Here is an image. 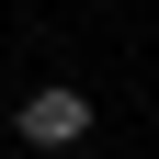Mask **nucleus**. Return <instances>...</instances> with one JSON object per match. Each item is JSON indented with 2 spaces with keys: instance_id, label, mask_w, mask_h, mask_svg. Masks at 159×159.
<instances>
[{
  "instance_id": "nucleus-1",
  "label": "nucleus",
  "mask_w": 159,
  "mask_h": 159,
  "mask_svg": "<svg viewBox=\"0 0 159 159\" xmlns=\"http://www.w3.org/2000/svg\"><path fill=\"white\" fill-rule=\"evenodd\" d=\"M11 136H23V148H80V136H91V91H68V80L23 91V102H11Z\"/></svg>"
}]
</instances>
